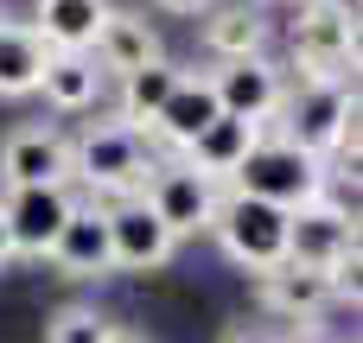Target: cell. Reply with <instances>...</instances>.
Returning <instances> with one entry per match:
<instances>
[{
	"label": "cell",
	"mask_w": 363,
	"mask_h": 343,
	"mask_svg": "<svg viewBox=\"0 0 363 343\" xmlns=\"http://www.w3.org/2000/svg\"><path fill=\"white\" fill-rule=\"evenodd\" d=\"M108 337H115V318H102L96 306H64L45 325V343H108Z\"/></svg>",
	"instance_id": "22"
},
{
	"label": "cell",
	"mask_w": 363,
	"mask_h": 343,
	"mask_svg": "<svg viewBox=\"0 0 363 343\" xmlns=\"http://www.w3.org/2000/svg\"><path fill=\"white\" fill-rule=\"evenodd\" d=\"M287 223H294V210H281V204H268V197L230 191V197L217 204V216H211V236L223 242V255H230L236 267L268 274V267L287 261Z\"/></svg>",
	"instance_id": "4"
},
{
	"label": "cell",
	"mask_w": 363,
	"mask_h": 343,
	"mask_svg": "<svg viewBox=\"0 0 363 343\" xmlns=\"http://www.w3.org/2000/svg\"><path fill=\"white\" fill-rule=\"evenodd\" d=\"M223 108H217V89H211V76H198V70H179V83H172V95H166V108L153 115V134L166 140V146H191L211 121H217Z\"/></svg>",
	"instance_id": "14"
},
{
	"label": "cell",
	"mask_w": 363,
	"mask_h": 343,
	"mask_svg": "<svg viewBox=\"0 0 363 343\" xmlns=\"http://www.w3.org/2000/svg\"><path fill=\"white\" fill-rule=\"evenodd\" d=\"M38 70H45V38L26 19H0V95H38Z\"/></svg>",
	"instance_id": "20"
},
{
	"label": "cell",
	"mask_w": 363,
	"mask_h": 343,
	"mask_svg": "<svg viewBox=\"0 0 363 343\" xmlns=\"http://www.w3.org/2000/svg\"><path fill=\"white\" fill-rule=\"evenodd\" d=\"M268 38V19L255 0H230V6H204V51L223 64V57H255Z\"/></svg>",
	"instance_id": "19"
},
{
	"label": "cell",
	"mask_w": 363,
	"mask_h": 343,
	"mask_svg": "<svg viewBox=\"0 0 363 343\" xmlns=\"http://www.w3.org/2000/svg\"><path fill=\"white\" fill-rule=\"evenodd\" d=\"M38 95H45L57 115H89L96 95H102V70H96V57H89V51H45Z\"/></svg>",
	"instance_id": "16"
},
{
	"label": "cell",
	"mask_w": 363,
	"mask_h": 343,
	"mask_svg": "<svg viewBox=\"0 0 363 343\" xmlns=\"http://www.w3.org/2000/svg\"><path fill=\"white\" fill-rule=\"evenodd\" d=\"M357 248V223H351V210H338V204H300L294 210V223H287V261H300V267H338L345 255Z\"/></svg>",
	"instance_id": "11"
},
{
	"label": "cell",
	"mask_w": 363,
	"mask_h": 343,
	"mask_svg": "<svg viewBox=\"0 0 363 343\" xmlns=\"http://www.w3.org/2000/svg\"><path fill=\"white\" fill-rule=\"evenodd\" d=\"M140 204H147L172 236H204V229H211V216H217V204H223V185H217V178H204L198 165L172 159V165H153V172H147Z\"/></svg>",
	"instance_id": "6"
},
{
	"label": "cell",
	"mask_w": 363,
	"mask_h": 343,
	"mask_svg": "<svg viewBox=\"0 0 363 343\" xmlns=\"http://www.w3.org/2000/svg\"><path fill=\"white\" fill-rule=\"evenodd\" d=\"M70 178V140L45 121H26V127H6L0 140V185H64Z\"/></svg>",
	"instance_id": "9"
},
{
	"label": "cell",
	"mask_w": 363,
	"mask_h": 343,
	"mask_svg": "<svg viewBox=\"0 0 363 343\" xmlns=\"http://www.w3.org/2000/svg\"><path fill=\"white\" fill-rule=\"evenodd\" d=\"M211 89H217V108L223 115H242V121H274L281 115V95H287V76L274 57H223L217 70H204Z\"/></svg>",
	"instance_id": "8"
},
{
	"label": "cell",
	"mask_w": 363,
	"mask_h": 343,
	"mask_svg": "<svg viewBox=\"0 0 363 343\" xmlns=\"http://www.w3.org/2000/svg\"><path fill=\"white\" fill-rule=\"evenodd\" d=\"M70 210H77V197H70L64 185H13V191L0 197V223H6V236H13V255L45 261Z\"/></svg>",
	"instance_id": "7"
},
{
	"label": "cell",
	"mask_w": 363,
	"mask_h": 343,
	"mask_svg": "<svg viewBox=\"0 0 363 343\" xmlns=\"http://www.w3.org/2000/svg\"><path fill=\"white\" fill-rule=\"evenodd\" d=\"M64 280H108L115 274V248H108V216L96 210V204H77L70 216H64V229H57V242H51V255H45Z\"/></svg>",
	"instance_id": "12"
},
{
	"label": "cell",
	"mask_w": 363,
	"mask_h": 343,
	"mask_svg": "<svg viewBox=\"0 0 363 343\" xmlns=\"http://www.w3.org/2000/svg\"><path fill=\"white\" fill-rule=\"evenodd\" d=\"M153 159H147V134L115 121H83V134L70 140V178H83L102 197H140Z\"/></svg>",
	"instance_id": "3"
},
{
	"label": "cell",
	"mask_w": 363,
	"mask_h": 343,
	"mask_svg": "<svg viewBox=\"0 0 363 343\" xmlns=\"http://www.w3.org/2000/svg\"><path fill=\"white\" fill-rule=\"evenodd\" d=\"M160 13H204V6H217V0H153Z\"/></svg>",
	"instance_id": "24"
},
{
	"label": "cell",
	"mask_w": 363,
	"mask_h": 343,
	"mask_svg": "<svg viewBox=\"0 0 363 343\" xmlns=\"http://www.w3.org/2000/svg\"><path fill=\"white\" fill-rule=\"evenodd\" d=\"M108 343H147V337H140V331H121V325H115V337H108Z\"/></svg>",
	"instance_id": "27"
},
{
	"label": "cell",
	"mask_w": 363,
	"mask_h": 343,
	"mask_svg": "<svg viewBox=\"0 0 363 343\" xmlns=\"http://www.w3.org/2000/svg\"><path fill=\"white\" fill-rule=\"evenodd\" d=\"M108 216V248H115V274H153V267H166L172 261V248H179V236L140 204V197H121L115 210H102Z\"/></svg>",
	"instance_id": "10"
},
{
	"label": "cell",
	"mask_w": 363,
	"mask_h": 343,
	"mask_svg": "<svg viewBox=\"0 0 363 343\" xmlns=\"http://www.w3.org/2000/svg\"><path fill=\"white\" fill-rule=\"evenodd\" d=\"M217 343H281V337H274V331H255V325H230Z\"/></svg>",
	"instance_id": "23"
},
{
	"label": "cell",
	"mask_w": 363,
	"mask_h": 343,
	"mask_svg": "<svg viewBox=\"0 0 363 343\" xmlns=\"http://www.w3.org/2000/svg\"><path fill=\"white\" fill-rule=\"evenodd\" d=\"M19 255H13V236H6V223H0V267H13Z\"/></svg>",
	"instance_id": "25"
},
{
	"label": "cell",
	"mask_w": 363,
	"mask_h": 343,
	"mask_svg": "<svg viewBox=\"0 0 363 343\" xmlns=\"http://www.w3.org/2000/svg\"><path fill=\"white\" fill-rule=\"evenodd\" d=\"M281 134L306 153L357 165V83H300L281 95Z\"/></svg>",
	"instance_id": "2"
},
{
	"label": "cell",
	"mask_w": 363,
	"mask_h": 343,
	"mask_svg": "<svg viewBox=\"0 0 363 343\" xmlns=\"http://www.w3.org/2000/svg\"><path fill=\"white\" fill-rule=\"evenodd\" d=\"M0 19H6V13H0Z\"/></svg>",
	"instance_id": "30"
},
{
	"label": "cell",
	"mask_w": 363,
	"mask_h": 343,
	"mask_svg": "<svg viewBox=\"0 0 363 343\" xmlns=\"http://www.w3.org/2000/svg\"><path fill=\"white\" fill-rule=\"evenodd\" d=\"M287 45H294L306 83H357V19L351 13H332L319 0H306Z\"/></svg>",
	"instance_id": "5"
},
{
	"label": "cell",
	"mask_w": 363,
	"mask_h": 343,
	"mask_svg": "<svg viewBox=\"0 0 363 343\" xmlns=\"http://www.w3.org/2000/svg\"><path fill=\"white\" fill-rule=\"evenodd\" d=\"M255 6H274V0H255Z\"/></svg>",
	"instance_id": "29"
},
{
	"label": "cell",
	"mask_w": 363,
	"mask_h": 343,
	"mask_svg": "<svg viewBox=\"0 0 363 343\" xmlns=\"http://www.w3.org/2000/svg\"><path fill=\"white\" fill-rule=\"evenodd\" d=\"M172 83H179V64H166V57H153L147 70H128V76H121V121L147 134V127H153V115L166 108Z\"/></svg>",
	"instance_id": "21"
},
{
	"label": "cell",
	"mask_w": 363,
	"mask_h": 343,
	"mask_svg": "<svg viewBox=\"0 0 363 343\" xmlns=\"http://www.w3.org/2000/svg\"><path fill=\"white\" fill-rule=\"evenodd\" d=\"M102 13H108V0H32L26 25L45 38V51H89Z\"/></svg>",
	"instance_id": "18"
},
{
	"label": "cell",
	"mask_w": 363,
	"mask_h": 343,
	"mask_svg": "<svg viewBox=\"0 0 363 343\" xmlns=\"http://www.w3.org/2000/svg\"><path fill=\"white\" fill-rule=\"evenodd\" d=\"M255 280H262V306L281 312V318H294V325H306V318H319V312L332 306V274H325V267L281 261V267H268V274H255Z\"/></svg>",
	"instance_id": "15"
},
{
	"label": "cell",
	"mask_w": 363,
	"mask_h": 343,
	"mask_svg": "<svg viewBox=\"0 0 363 343\" xmlns=\"http://www.w3.org/2000/svg\"><path fill=\"white\" fill-rule=\"evenodd\" d=\"M230 191L268 197V204H281V210H300V204H319V197H325V159L306 153V146H294L287 134H262V140L242 153V165L230 172Z\"/></svg>",
	"instance_id": "1"
},
{
	"label": "cell",
	"mask_w": 363,
	"mask_h": 343,
	"mask_svg": "<svg viewBox=\"0 0 363 343\" xmlns=\"http://www.w3.org/2000/svg\"><path fill=\"white\" fill-rule=\"evenodd\" d=\"M89 57H96L102 76H128V70H147V64L166 57V51H160V32H153L140 13L108 6L102 25H96V38H89Z\"/></svg>",
	"instance_id": "13"
},
{
	"label": "cell",
	"mask_w": 363,
	"mask_h": 343,
	"mask_svg": "<svg viewBox=\"0 0 363 343\" xmlns=\"http://www.w3.org/2000/svg\"><path fill=\"white\" fill-rule=\"evenodd\" d=\"M281 343H332V337H319V331H306V337H281Z\"/></svg>",
	"instance_id": "28"
},
{
	"label": "cell",
	"mask_w": 363,
	"mask_h": 343,
	"mask_svg": "<svg viewBox=\"0 0 363 343\" xmlns=\"http://www.w3.org/2000/svg\"><path fill=\"white\" fill-rule=\"evenodd\" d=\"M262 134H268V121L217 115V121H211V127H204V134H198V140L185 146V165H198L204 178H217V185H223V178H230V172L242 165V153H249V146H255Z\"/></svg>",
	"instance_id": "17"
},
{
	"label": "cell",
	"mask_w": 363,
	"mask_h": 343,
	"mask_svg": "<svg viewBox=\"0 0 363 343\" xmlns=\"http://www.w3.org/2000/svg\"><path fill=\"white\" fill-rule=\"evenodd\" d=\"M319 6H332V13H351V19H357V0H319Z\"/></svg>",
	"instance_id": "26"
}]
</instances>
